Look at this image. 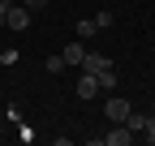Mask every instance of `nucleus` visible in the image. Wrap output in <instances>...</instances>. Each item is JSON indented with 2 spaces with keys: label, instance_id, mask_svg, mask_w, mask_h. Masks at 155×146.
Segmentation results:
<instances>
[{
  "label": "nucleus",
  "instance_id": "obj_9",
  "mask_svg": "<svg viewBox=\"0 0 155 146\" xmlns=\"http://www.w3.org/2000/svg\"><path fill=\"white\" fill-rule=\"evenodd\" d=\"M95 26H99V30H108V26H112V9H104V13H95Z\"/></svg>",
  "mask_w": 155,
  "mask_h": 146
},
{
  "label": "nucleus",
  "instance_id": "obj_6",
  "mask_svg": "<svg viewBox=\"0 0 155 146\" xmlns=\"http://www.w3.org/2000/svg\"><path fill=\"white\" fill-rule=\"evenodd\" d=\"M61 56H65V65H78V69H82V60H86V47H82V39L65 43V52H61Z\"/></svg>",
  "mask_w": 155,
  "mask_h": 146
},
{
  "label": "nucleus",
  "instance_id": "obj_4",
  "mask_svg": "<svg viewBox=\"0 0 155 146\" xmlns=\"http://www.w3.org/2000/svg\"><path fill=\"white\" fill-rule=\"evenodd\" d=\"M82 69L99 78V73H108V69H112V60H108V56H99V52H86V60H82Z\"/></svg>",
  "mask_w": 155,
  "mask_h": 146
},
{
  "label": "nucleus",
  "instance_id": "obj_1",
  "mask_svg": "<svg viewBox=\"0 0 155 146\" xmlns=\"http://www.w3.org/2000/svg\"><path fill=\"white\" fill-rule=\"evenodd\" d=\"M134 112V107L125 103V99H104V116L112 120V125H125V116Z\"/></svg>",
  "mask_w": 155,
  "mask_h": 146
},
{
  "label": "nucleus",
  "instance_id": "obj_10",
  "mask_svg": "<svg viewBox=\"0 0 155 146\" xmlns=\"http://www.w3.org/2000/svg\"><path fill=\"white\" fill-rule=\"evenodd\" d=\"M43 65H48V73H61V69H69V65H65V56H52V60H43Z\"/></svg>",
  "mask_w": 155,
  "mask_h": 146
},
{
  "label": "nucleus",
  "instance_id": "obj_11",
  "mask_svg": "<svg viewBox=\"0 0 155 146\" xmlns=\"http://www.w3.org/2000/svg\"><path fill=\"white\" fill-rule=\"evenodd\" d=\"M142 133H147V142L155 138V116H147V125H142Z\"/></svg>",
  "mask_w": 155,
  "mask_h": 146
},
{
  "label": "nucleus",
  "instance_id": "obj_5",
  "mask_svg": "<svg viewBox=\"0 0 155 146\" xmlns=\"http://www.w3.org/2000/svg\"><path fill=\"white\" fill-rule=\"evenodd\" d=\"M99 95V82H95V73L82 69V78H78V99H95Z\"/></svg>",
  "mask_w": 155,
  "mask_h": 146
},
{
  "label": "nucleus",
  "instance_id": "obj_12",
  "mask_svg": "<svg viewBox=\"0 0 155 146\" xmlns=\"http://www.w3.org/2000/svg\"><path fill=\"white\" fill-rule=\"evenodd\" d=\"M22 5H26L30 13H39V9H43V5H48V0H22Z\"/></svg>",
  "mask_w": 155,
  "mask_h": 146
},
{
  "label": "nucleus",
  "instance_id": "obj_2",
  "mask_svg": "<svg viewBox=\"0 0 155 146\" xmlns=\"http://www.w3.org/2000/svg\"><path fill=\"white\" fill-rule=\"evenodd\" d=\"M5 22H9L13 30H26V26H30V9H26V5H9V13H5Z\"/></svg>",
  "mask_w": 155,
  "mask_h": 146
},
{
  "label": "nucleus",
  "instance_id": "obj_15",
  "mask_svg": "<svg viewBox=\"0 0 155 146\" xmlns=\"http://www.w3.org/2000/svg\"><path fill=\"white\" fill-rule=\"evenodd\" d=\"M151 142H155V138H151Z\"/></svg>",
  "mask_w": 155,
  "mask_h": 146
},
{
  "label": "nucleus",
  "instance_id": "obj_14",
  "mask_svg": "<svg viewBox=\"0 0 155 146\" xmlns=\"http://www.w3.org/2000/svg\"><path fill=\"white\" fill-rule=\"evenodd\" d=\"M0 26H5V13H0Z\"/></svg>",
  "mask_w": 155,
  "mask_h": 146
},
{
  "label": "nucleus",
  "instance_id": "obj_3",
  "mask_svg": "<svg viewBox=\"0 0 155 146\" xmlns=\"http://www.w3.org/2000/svg\"><path fill=\"white\" fill-rule=\"evenodd\" d=\"M129 142H134L129 125H112V133H104V146H129Z\"/></svg>",
  "mask_w": 155,
  "mask_h": 146
},
{
  "label": "nucleus",
  "instance_id": "obj_8",
  "mask_svg": "<svg viewBox=\"0 0 155 146\" xmlns=\"http://www.w3.org/2000/svg\"><path fill=\"white\" fill-rule=\"evenodd\" d=\"M125 125H129L134 133H142V125H147V116H142V112H129V116H125Z\"/></svg>",
  "mask_w": 155,
  "mask_h": 146
},
{
  "label": "nucleus",
  "instance_id": "obj_7",
  "mask_svg": "<svg viewBox=\"0 0 155 146\" xmlns=\"http://www.w3.org/2000/svg\"><path fill=\"white\" fill-rule=\"evenodd\" d=\"M95 34H99L95 22H78V39H95Z\"/></svg>",
  "mask_w": 155,
  "mask_h": 146
},
{
  "label": "nucleus",
  "instance_id": "obj_13",
  "mask_svg": "<svg viewBox=\"0 0 155 146\" xmlns=\"http://www.w3.org/2000/svg\"><path fill=\"white\" fill-rule=\"evenodd\" d=\"M9 5H13V0H0V13H9Z\"/></svg>",
  "mask_w": 155,
  "mask_h": 146
}]
</instances>
